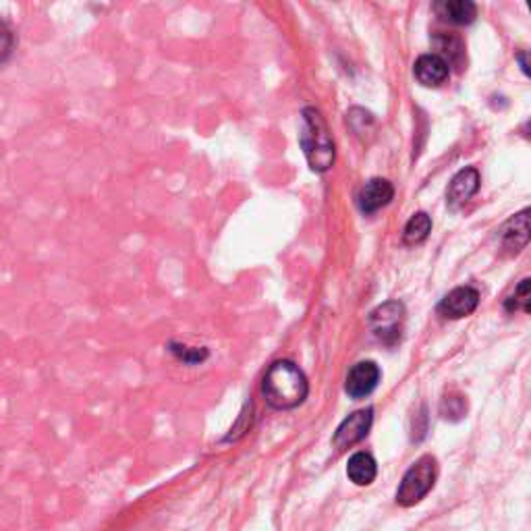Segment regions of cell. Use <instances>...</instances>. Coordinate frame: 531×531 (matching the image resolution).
Masks as SVG:
<instances>
[{
	"mask_svg": "<svg viewBox=\"0 0 531 531\" xmlns=\"http://www.w3.org/2000/svg\"><path fill=\"white\" fill-rule=\"evenodd\" d=\"M307 393L310 384L305 374L293 361H275L264 374L262 395L270 407L295 409L305 401Z\"/></svg>",
	"mask_w": 531,
	"mask_h": 531,
	"instance_id": "cell-1",
	"label": "cell"
},
{
	"mask_svg": "<svg viewBox=\"0 0 531 531\" xmlns=\"http://www.w3.org/2000/svg\"><path fill=\"white\" fill-rule=\"evenodd\" d=\"M393 195H395V187L390 185L387 179L368 181V183L361 187L359 198H358L361 212H366V214L378 212L380 208L390 204Z\"/></svg>",
	"mask_w": 531,
	"mask_h": 531,
	"instance_id": "cell-10",
	"label": "cell"
},
{
	"mask_svg": "<svg viewBox=\"0 0 531 531\" xmlns=\"http://www.w3.org/2000/svg\"><path fill=\"white\" fill-rule=\"evenodd\" d=\"M380 382V368L374 361H359L351 368L347 376L345 390L349 396L363 398L374 393V388Z\"/></svg>",
	"mask_w": 531,
	"mask_h": 531,
	"instance_id": "cell-8",
	"label": "cell"
},
{
	"mask_svg": "<svg viewBox=\"0 0 531 531\" xmlns=\"http://www.w3.org/2000/svg\"><path fill=\"white\" fill-rule=\"evenodd\" d=\"M523 135H527V137H531V123H527L526 127H523Z\"/></svg>",
	"mask_w": 531,
	"mask_h": 531,
	"instance_id": "cell-21",
	"label": "cell"
},
{
	"mask_svg": "<svg viewBox=\"0 0 531 531\" xmlns=\"http://www.w3.org/2000/svg\"><path fill=\"white\" fill-rule=\"evenodd\" d=\"M449 65L438 54H424L415 61V77L425 88H438L449 79Z\"/></svg>",
	"mask_w": 531,
	"mask_h": 531,
	"instance_id": "cell-11",
	"label": "cell"
},
{
	"mask_svg": "<svg viewBox=\"0 0 531 531\" xmlns=\"http://www.w3.org/2000/svg\"><path fill=\"white\" fill-rule=\"evenodd\" d=\"M372 422H374L372 409L355 411V414L349 415L345 422L339 425L337 434H334V440H332L334 446H337L339 451H345V449H351L353 444L361 442V440L368 436L369 428H372Z\"/></svg>",
	"mask_w": 531,
	"mask_h": 531,
	"instance_id": "cell-5",
	"label": "cell"
},
{
	"mask_svg": "<svg viewBox=\"0 0 531 531\" xmlns=\"http://www.w3.org/2000/svg\"><path fill=\"white\" fill-rule=\"evenodd\" d=\"M440 17L449 19L451 23L470 25L478 17V6L471 0H446V3L436 5Z\"/></svg>",
	"mask_w": 531,
	"mask_h": 531,
	"instance_id": "cell-13",
	"label": "cell"
},
{
	"mask_svg": "<svg viewBox=\"0 0 531 531\" xmlns=\"http://www.w3.org/2000/svg\"><path fill=\"white\" fill-rule=\"evenodd\" d=\"M529 11H531V3H529Z\"/></svg>",
	"mask_w": 531,
	"mask_h": 531,
	"instance_id": "cell-22",
	"label": "cell"
},
{
	"mask_svg": "<svg viewBox=\"0 0 531 531\" xmlns=\"http://www.w3.org/2000/svg\"><path fill=\"white\" fill-rule=\"evenodd\" d=\"M405 320V307L398 302H388L369 313V326L376 339L387 342V345H395L401 339V328Z\"/></svg>",
	"mask_w": 531,
	"mask_h": 531,
	"instance_id": "cell-4",
	"label": "cell"
},
{
	"mask_svg": "<svg viewBox=\"0 0 531 531\" xmlns=\"http://www.w3.org/2000/svg\"><path fill=\"white\" fill-rule=\"evenodd\" d=\"M299 144L310 163V169L316 172H326L334 164V142L328 129V123L316 108H303L302 131H299Z\"/></svg>",
	"mask_w": 531,
	"mask_h": 531,
	"instance_id": "cell-2",
	"label": "cell"
},
{
	"mask_svg": "<svg viewBox=\"0 0 531 531\" xmlns=\"http://www.w3.org/2000/svg\"><path fill=\"white\" fill-rule=\"evenodd\" d=\"M434 44L438 48V57L446 61V65L452 62V65H459L463 61V44L455 36H438L434 38Z\"/></svg>",
	"mask_w": 531,
	"mask_h": 531,
	"instance_id": "cell-15",
	"label": "cell"
},
{
	"mask_svg": "<svg viewBox=\"0 0 531 531\" xmlns=\"http://www.w3.org/2000/svg\"><path fill=\"white\" fill-rule=\"evenodd\" d=\"M436 481V459L425 455L405 473V478L398 486L396 502L401 507H414L419 500L434 488Z\"/></svg>",
	"mask_w": 531,
	"mask_h": 531,
	"instance_id": "cell-3",
	"label": "cell"
},
{
	"mask_svg": "<svg viewBox=\"0 0 531 531\" xmlns=\"http://www.w3.org/2000/svg\"><path fill=\"white\" fill-rule=\"evenodd\" d=\"M440 411L446 419L451 422H457V419L467 414V401L461 395H446L442 398V405H440Z\"/></svg>",
	"mask_w": 531,
	"mask_h": 531,
	"instance_id": "cell-16",
	"label": "cell"
},
{
	"mask_svg": "<svg viewBox=\"0 0 531 531\" xmlns=\"http://www.w3.org/2000/svg\"><path fill=\"white\" fill-rule=\"evenodd\" d=\"M376 473H378V467H376L374 457L368 455V452H355V455L349 459L347 475L353 484L369 486L376 480Z\"/></svg>",
	"mask_w": 531,
	"mask_h": 531,
	"instance_id": "cell-12",
	"label": "cell"
},
{
	"mask_svg": "<svg viewBox=\"0 0 531 531\" xmlns=\"http://www.w3.org/2000/svg\"><path fill=\"white\" fill-rule=\"evenodd\" d=\"M480 190V172L475 169H463L452 177L449 191H446V204L457 210L470 201Z\"/></svg>",
	"mask_w": 531,
	"mask_h": 531,
	"instance_id": "cell-9",
	"label": "cell"
},
{
	"mask_svg": "<svg viewBox=\"0 0 531 531\" xmlns=\"http://www.w3.org/2000/svg\"><path fill=\"white\" fill-rule=\"evenodd\" d=\"M531 297V278H526V281H521L519 286L515 289V295L507 299V310L513 312L517 307H526L527 299Z\"/></svg>",
	"mask_w": 531,
	"mask_h": 531,
	"instance_id": "cell-18",
	"label": "cell"
},
{
	"mask_svg": "<svg viewBox=\"0 0 531 531\" xmlns=\"http://www.w3.org/2000/svg\"><path fill=\"white\" fill-rule=\"evenodd\" d=\"M11 48H13V32L9 30V25H6L5 21H0V62L9 59Z\"/></svg>",
	"mask_w": 531,
	"mask_h": 531,
	"instance_id": "cell-19",
	"label": "cell"
},
{
	"mask_svg": "<svg viewBox=\"0 0 531 531\" xmlns=\"http://www.w3.org/2000/svg\"><path fill=\"white\" fill-rule=\"evenodd\" d=\"M517 61H519L521 71L527 77H531V51H521L519 54H517Z\"/></svg>",
	"mask_w": 531,
	"mask_h": 531,
	"instance_id": "cell-20",
	"label": "cell"
},
{
	"mask_svg": "<svg viewBox=\"0 0 531 531\" xmlns=\"http://www.w3.org/2000/svg\"><path fill=\"white\" fill-rule=\"evenodd\" d=\"M432 230V220L430 216L425 212H417L409 219L407 227H405V233H403V241L407 243V246H417V243H422L428 239Z\"/></svg>",
	"mask_w": 531,
	"mask_h": 531,
	"instance_id": "cell-14",
	"label": "cell"
},
{
	"mask_svg": "<svg viewBox=\"0 0 531 531\" xmlns=\"http://www.w3.org/2000/svg\"><path fill=\"white\" fill-rule=\"evenodd\" d=\"M171 351L177 355L181 361L185 363H200L208 358V351L206 349H198V347H185V345H177V342H172L171 345Z\"/></svg>",
	"mask_w": 531,
	"mask_h": 531,
	"instance_id": "cell-17",
	"label": "cell"
},
{
	"mask_svg": "<svg viewBox=\"0 0 531 531\" xmlns=\"http://www.w3.org/2000/svg\"><path fill=\"white\" fill-rule=\"evenodd\" d=\"M480 303V293L473 286H459L452 289L438 305V313L444 318L459 320L470 316L475 312V307Z\"/></svg>",
	"mask_w": 531,
	"mask_h": 531,
	"instance_id": "cell-7",
	"label": "cell"
},
{
	"mask_svg": "<svg viewBox=\"0 0 531 531\" xmlns=\"http://www.w3.org/2000/svg\"><path fill=\"white\" fill-rule=\"evenodd\" d=\"M531 241V208L515 214L511 220L500 228V246L507 254H519Z\"/></svg>",
	"mask_w": 531,
	"mask_h": 531,
	"instance_id": "cell-6",
	"label": "cell"
}]
</instances>
